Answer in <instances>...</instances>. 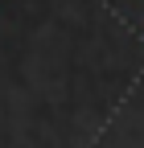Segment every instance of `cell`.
<instances>
[]
</instances>
